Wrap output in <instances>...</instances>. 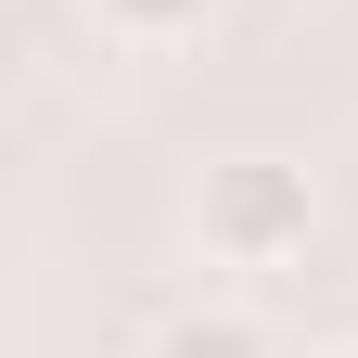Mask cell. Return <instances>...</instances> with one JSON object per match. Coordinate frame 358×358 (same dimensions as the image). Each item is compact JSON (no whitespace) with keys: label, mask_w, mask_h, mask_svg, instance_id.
Here are the masks:
<instances>
[{"label":"cell","mask_w":358,"mask_h":358,"mask_svg":"<svg viewBox=\"0 0 358 358\" xmlns=\"http://www.w3.org/2000/svg\"><path fill=\"white\" fill-rule=\"evenodd\" d=\"M192 243H205L217 268H294L307 243H320V179H307L294 154H231V166H205Z\"/></svg>","instance_id":"6da1fadb"},{"label":"cell","mask_w":358,"mask_h":358,"mask_svg":"<svg viewBox=\"0 0 358 358\" xmlns=\"http://www.w3.org/2000/svg\"><path fill=\"white\" fill-rule=\"evenodd\" d=\"M141 358H282V345H268V320H256V307L192 294V307H166V320H154V345H141Z\"/></svg>","instance_id":"7a4b0ae2"},{"label":"cell","mask_w":358,"mask_h":358,"mask_svg":"<svg viewBox=\"0 0 358 358\" xmlns=\"http://www.w3.org/2000/svg\"><path fill=\"white\" fill-rule=\"evenodd\" d=\"M90 13H103L115 38H154V52H166V38H192V26L217 13V0H90Z\"/></svg>","instance_id":"3957f363"},{"label":"cell","mask_w":358,"mask_h":358,"mask_svg":"<svg viewBox=\"0 0 358 358\" xmlns=\"http://www.w3.org/2000/svg\"><path fill=\"white\" fill-rule=\"evenodd\" d=\"M345 358H358V345H345Z\"/></svg>","instance_id":"277c9868"}]
</instances>
